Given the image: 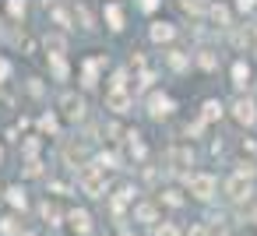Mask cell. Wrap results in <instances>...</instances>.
<instances>
[{
    "label": "cell",
    "instance_id": "obj_1",
    "mask_svg": "<svg viewBox=\"0 0 257 236\" xmlns=\"http://www.w3.org/2000/svg\"><path fill=\"white\" fill-rule=\"evenodd\" d=\"M78 183H81V190H85L88 197H102V194H106V173H102L99 166H85V169L78 173Z\"/></svg>",
    "mask_w": 257,
    "mask_h": 236
},
{
    "label": "cell",
    "instance_id": "obj_2",
    "mask_svg": "<svg viewBox=\"0 0 257 236\" xmlns=\"http://www.w3.org/2000/svg\"><path fill=\"white\" fill-rule=\"evenodd\" d=\"M190 194H194V197H201V201H208V197L215 194V176H208V173L190 176Z\"/></svg>",
    "mask_w": 257,
    "mask_h": 236
},
{
    "label": "cell",
    "instance_id": "obj_3",
    "mask_svg": "<svg viewBox=\"0 0 257 236\" xmlns=\"http://www.w3.org/2000/svg\"><path fill=\"white\" fill-rule=\"evenodd\" d=\"M225 194H229L232 201H243V197H250V176H246V173H236V176L225 183Z\"/></svg>",
    "mask_w": 257,
    "mask_h": 236
},
{
    "label": "cell",
    "instance_id": "obj_4",
    "mask_svg": "<svg viewBox=\"0 0 257 236\" xmlns=\"http://www.w3.org/2000/svg\"><path fill=\"white\" fill-rule=\"evenodd\" d=\"M232 116L239 120V124H257V106L250 102V99H236V106H232Z\"/></svg>",
    "mask_w": 257,
    "mask_h": 236
},
{
    "label": "cell",
    "instance_id": "obj_5",
    "mask_svg": "<svg viewBox=\"0 0 257 236\" xmlns=\"http://www.w3.org/2000/svg\"><path fill=\"white\" fill-rule=\"evenodd\" d=\"M60 109H64V116H71V120H78L81 113H85V102L74 95V92H64L60 95Z\"/></svg>",
    "mask_w": 257,
    "mask_h": 236
},
{
    "label": "cell",
    "instance_id": "obj_6",
    "mask_svg": "<svg viewBox=\"0 0 257 236\" xmlns=\"http://www.w3.org/2000/svg\"><path fill=\"white\" fill-rule=\"evenodd\" d=\"M106 106H109L113 113H127V109H131V95H127L123 88H109V99H106Z\"/></svg>",
    "mask_w": 257,
    "mask_h": 236
},
{
    "label": "cell",
    "instance_id": "obj_7",
    "mask_svg": "<svg viewBox=\"0 0 257 236\" xmlns=\"http://www.w3.org/2000/svg\"><path fill=\"white\" fill-rule=\"evenodd\" d=\"M148 106H152V116H155V120H162V116L173 113V99H166V95H152Z\"/></svg>",
    "mask_w": 257,
    "mask_h": 236
},
{
    "label": "cell",
    "instance_id": "obj_8",
    "mask_svg": "<svg viewBox=\"0 0 257 236\" xmlns=\"http://www.w3.org/2000/svg\"><path fill=\"white\" fill-rule=\"evenodd\" d=\"M99 67H102V57H95V60L85 64V88H92V85L99 81Z\"/></svg>",
    "mask_w": 257,
    "mask_h": 236
},
{
    "label": "cell",
    "instance_id": "obj_9",
    "mask_svg": "<svg viewBox=\"0 0 257 236\" xmlns=\"http://www.w3.org/2000/svg\"><path fill=\"white\" fill-rule=\"evenodd\" d=\"M169 162H173V169H187L190 166V148H173L169 152Z\"/></svg>",
    "mask_w": 257,
    "mask_h": 236
},
{
    "label": "cell",
    "instance_id": "obj_10",
    "mask_svg": "<svg viewBox=\"0 0 257 236\" xmlns=\"http://www.w3.org/2000/svg\"><path fill=\"white\" fill-rule=\"evenodd\" d=\"M106 22H109L113 32H120V29H123V11H120L116 4H109V8H106Z\"/></svg>",
    "mask_w": 257,
    "mask_h": 236
},
{
    "label": "cell",
    "instance_id": "obj_11",
    "mask_svg": "<svg viewBox=\"0 0 257 236\" xmlns=\"http://www.w3.org/2000/svg\"><path fill=\"white\" fill-rule=\"evenodd\" d=\"M71 222L78 232H92V215L88 211H71Z\"/></svg>",
    "mask_w": 257,
    "mask_h": 236
},
{
    "label": "cell",
    "instance_id": "obj_12",
    "mask_svg": "<svg viewBox=\"0 0 257 236\" xmlns=\"http://www.w3.org/2000/svg\"><path fill=\"white\" fill-rule=\"evenodd\" d=\"M152 39H155V43H169V39H173V25H169V22H159V25L152 29Z\"/></svg>",
    "mask_w": 257,
    "mask_h": 236
},
{
    "label": "cell",
    "instance_id": "obj_13",
    "mask_svg": "<svg viewBox=\"0 0 257 236\" xmlns=\"http://www.w3.org/2000/svg\"><path fill=\"white\" fill-rule=\"evenodd\" d=\"M46 50H50V57H64L67 43H64L60 36H46Z\"/></svg>",
    "mask_w": 257,
    "mask_h": 236
},
{
    "label": "cell",
    "instance_id": "obj_14",
    "mask_svg": "<svg viewBox=\"0 0 257 236\" xmlns=\"http://www.w3.org/2000/svg\"><path fill=\"white\" fill-rule=\"evenodd\" d=\"M127 145H131V155H134V159H145V145H141V134H138V131L127 134Z\"/></svg>",
    "mask_w": 257,
    "mask_h": 236
},
{
    "label": "cell",
    "instance_id": "obj_15",
    "mask_svg": "<svg viewBox=\"0 0 257 236\" xmlns=\"http://www.w3.org/2000/svg\"><path fill=\"white\" fill-rule=\"evenodd\" d=\"M232 81H236V85H246V81H250V67H246L243 60L232 64Z\"/></svg>",
    "mask_w": 257,
    "mask_h": 236
},
{
    "label": "cell",
    "instance_id": "obj_16",
    "mask_svg": "<svg viewBox=\"0 0 257 236\" xmlns=\"http://www.w3.org/2000/svg\"><path fill=\"white\" fill-rule=\"evenodd\" d=\"M218 116H222V106H218L215 99H208V102H204V113H201V120L208 124V120H218Z\"/></svg>",
    "mask_w": 257,
    "mask_h": 236
},
{
    "label": "cell",
    "instance_id": "obj_17",
    "mask_svg": "<svg viewBox=\"0 0 257 236\" xmlns=\"http://www.w3.org/2000/svg\"><path fill=\"white\" fill-rule=\"evenodd\" d=\"M183 4V11H190V15H204L208 11V0H180Z\"/></svg>",
    "mask_w": 257,
    "mask_h": 236
},
{
    "label": "cell",
    "instance_id": "obj_18",
    "mask_svg": "<svg viewBox=\"0 0 257 236\" xmlns=\"http://www.w3.org/2000/svg\"><path fill=\"white\" fill-rule=\"evenodd\" d=\"M197 64H201L204 71H215V67H218V57H215L211 50H201V57H197Z\"/></svg>",
    "mask_w": 257,
    "mask_h": 236
},
{
    "label": "cell",
    "instance_id": "obj_19",
    "mask_svg": "<svg viewBox=\"0 0 257 236\" xmlns=\"http://www.w3.org/2000/svg\"><path fill=\"white\" fill-rule=\"evenodd\" d=\"M8 201H11L15 208H25V190H22V187H11V190H8Z\"/></svg>",
    "mask_w": 257,
    "mask_h": 236
},
{
    "label": "cell",
    "instance_id": "obj_20",
    "mask_svg": "<svg viewBox=\"0 0 257 236\" xmlns=\"http://www.w3.org/2000/svg\"><path fill=\"white\" fill-rule=\"evenodd\" d=\"M50 64H53V74L64 81V78H67V64H64V57H50Z\"/></svg>",
    "mask_w": 257,
    "mask_h": 236
},
{
    "label": "cell",
    "instance_id": "obj_21",
    "mask_svg": "<svg viewBox=\"0 0 257 236\" xmlns=\"http://www.w3.org/2000/svg\"><path fill=\"white\" fill-rule=\"evenodd\" d=\"M138 218L141 222H155V208L152 204H138Z\"/></svg>",
    "mask_w": 257,
    "mask_h": 236
},
{
    "label": "cell",
    "instance_id": "obj_22",
    "mask_svg": "<svg viewBox=\"0 0 257 236\" xmlns=\"http://www.w3.org/2000/svg\"><path fill=\"white\" fill-rule=\"evenodd\" d=\"M8 11H11L15 18H22V15H25V0H8Z\"/></svg>",
    "mask_w": 257,
    "mask_h": 236
},
{
    "label": "cell",
    "instance_id": "obj_23",
    "mask_svg": "<svg viewBox=\"0 0 257 236\" xmlns=\"http://www.w3.org/2000/svg\"><path fill=\"white\" fill-rule=\"evenodd\" d=\"M155 236H180V229H176V225H169V222H162V225L155 229Z\"/></svg>",
    "mask_w": 257,
    "mask_h": 236
},
{
    "label": "cell",
    "instance_id": "obj_24",
    "mask_svg": "<svg viewBox=\"0 0 257 236\" xmlns=\"http://www.w3.org/2000/svg\"><path fill=\"white\" fill-rule=\"evenodd\" d=\"M208 11H211V18H215V22H222V25L229 22V11H225V8H208Z\"/></svg>",
    "mask_w": 257,
    "mask_h": 236
},
{
    "label": "cell",
    "instance_id": "obj_25",
    "mask_svg": "<svg viewBox=\"0 0 257 236\" xmlns=\"http://www.w3.org/2000/svg\"><path fill=\"white\" fill-rule=\"evenodd\" d=\"M74 15H78V22H81L85 29L92 25V15H88V8H74Z\"/></svg>",
    "mask_w": 257,
    "mask_h": 236
},
{
    "label": "cell",
    "instance_id": "obj_26",
    "mask_svg": "<svg viewBox=\"0 0 257 236\" xmlns=\"http://www.w3.org/2000/svg\"><path fill=\"white\" fill-rule=\"evenodd\" d=\"M0 229H4L8 236H18V225H15V218H4V222H0Z\"/></svg>",
    "mask_w": 257,
    "mask_h": 236
},
{
    "label": "cell",
    "instance_id": "obj_27",
    "mask_svg": "<svg viewBox=\"0 0 257 236\" xmlns=\"http://www.w3.org/2000/svg\"><path fill=\"white\" fill-rule=\"evenodd\" d=\"M53 18L64 25V29H71V18H67V11H60V8H53Z\"/></svg>",
    "mask_w": 257,
    "mask_h": 236
},
{
    "label": "cell",
    "instance_id": "obj_28",
    "mask_svg": "<svg viewBox=\"0 0 257 236\" xmlns=\"http://www.w3.org/2000/svg\"><path fill=\"white\" fill-rule=\"evenodd\" d=\"M39 127H43V131H50V134H53V131H57V120H53V116H50V113H46V116H43V120H39Z\"/></svg>",
    "mask_w": 257,
    "mask_h": 236
},
{
    "label": "cell",
    "instance_id": "obj_29",
    "mask_svg": "<svg viewBox=\"0 0 257 236\" xmlns=\"http://www.w3.org/2000/svg\"><path fill=\"white\" fill-rule=\"evenodd\" d=\"M43 218H50V222H57V218H60V215H57V208H53V204H50V201H46V204H43Z\"/></svg>",
    "mask_w": 257,
    "mask_h": 236
},
{
    "label": "cell",
    "instance_id": "obj_30",
    "mask_svg": "<svg viewBox=\"0 0 257 236\" xmlns=\"http://www.w3.org/2000/svg\"><path fill=\"white\" fill-rule=\"evenodd\" d=\"M36 152H39V141H36V138H29V141H25V155H29V159H32V155H36Z\"/></svg>",
    "mask_w": 257,
    "mask_h": 236
},
{
    "label": "cell",
    "instance_id": "obj_31",
    "mask_svg": "<svg viewBox=\"0 0 257 236\" xmlns=\"http://www.w3.org/2000/svg\"><path fill=\"white\" fill-rule=\"evenodd\" d=\"M169 64H173V67H176V71H183V67H187V60H183V57H180V53H173V57H169Z\"/></svg>",
    "mask_w": 257,
    "mask_h": 236
},
{
    "label": "cell",
    "instance_id": "obj_32",
    "mask_svg": "<svg viewBox=\"0 0 257 236\" xmlns=\"http://www.w3.org/2000/svg\"><path fill=\"white\" fill-rule=\"evenodd\" d=\"M8 74H11V64H8V60H4V57H0V81H4V78H8Z\"/></svg>",
    "mask_w": 257,
    "mask_h": 236
},
{
    "label": "cell",
    "instance_id": "obj_33",
    "mask_svg": "<svg viewBox=\"0 0 257 236\" xmlns=\"http://www.w3.org/2000/svg\"><path fill=\"white\" fill-rule=\"evenodd\" d=\"M253 8V0H239V11H250Z\"/></svg>",
    "mask_w": 257,
    "mask_h": 236
},
{
    "label": "cell",
    "instance_id": "obj_34",
    "mask_svg": "<svg viewBox=\"0 0 257 236\" xmlns=\"http://www.w3.org/2000/svg\"><path fill=\"white\" fill-rule=\"evenodd\" d=\"M190 236H204V229H201V225H194V229H190Z\"/></svg>",
    "mask_w": 257,
    "mask_h": 236
},
{
    "label": "cell",
    "instance_id": "obj_35",
    "mask_svg": "<svg viewBox=\"0 0 257 236\" xmlns=\"http://www.w3.org/2000/svg\"><path fill=\"white\" fill-rule=\"evenodd\" d=\"M0 159H4V148H0Z\"/></svg>",
    "mask_w": 257,
    "mask_h": 236
},
{
    "label": "cell",
    "instance_id": "obj_36",
    "mask_svg": "<svg viewBox=\"0 0 257 236\" xmlns=\"http://www.w3.org/2000/svg\"><path fill=\"white\" fill-rule=\"evenodd\" d=\"M253 36H257V25H253Z\"/></svg>",
    "mask_w": 257,
    "mask_h": 236
}]
</instances>
